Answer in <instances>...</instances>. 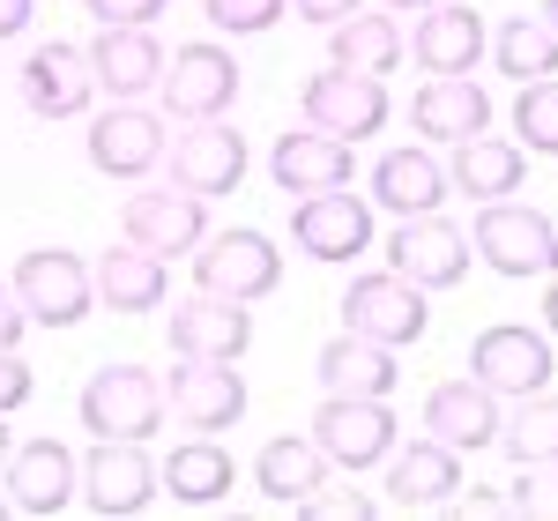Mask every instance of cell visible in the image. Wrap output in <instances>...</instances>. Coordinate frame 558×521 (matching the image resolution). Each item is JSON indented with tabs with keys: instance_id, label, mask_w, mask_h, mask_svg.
Returning a JSON list of instances; mask_svg holds the SVG:
<instances>
[{
	"instance_id": "36",
	"label": "cell",
	"mask_w": 558,
	"mask_h": 521,
	"mask_svg": "<svg viewBox=\"0 0 558 521\" xmlns=\"http://www.w3.org/2000/svg\"><path fill=\"white\" fill-rule=\"evenodd\" d=\"M202 15L223 38H254V31H276L291 15V0H202Z\"/></svg>"
},
{
	"instance_id": "12",
	"label": "cell",
	"mask_w": 558,
	"mask_h": 521,
	"mask_svg": "<svg viewBox=\"0 0 558 521\" xmlns=\"http://www.w3.org/2000/svg\"><path fill=\"white\" fill-rule=\"evenodd\" d=\"M387 268L410 276L417 291H454V283L470 276V231L447 223L439 209H432V217H402L395 239H387Z\"/></svg>"
},
{
	"instance_id": "15",
	"label": "cell",
	"mask_w": 558,
	"mask_h": 521,
	"mask_svg": "<svg viewBox=\"0 0 558 521\" xmlns=\"http://www.w3.org/2000/svg\"><path fill=\"white\" fill-rule=\"evenodd\" d=\"M165 112H142V105H105L97 120H89V165L105 179H149L165 165Z\"/></svg>"
},
{
	"instance_id": "46",
	"label": "cell",
	"mask_w": 558,
	"mask_h": 521,
	"mask_svg": "<svg viewBox=\"0 0 558 521\" xmlns=\"http://www.w3.org/2000/svg\"><path fill=\"white\" fill-rule=\"evenodd\" d=\"M8 447H15V439H8V417H0V462H8Z\"/></svg>"
},
{
	"instance_id": "40",
	"label": "cell",
	"mask_w": 558,
	"mask_h": 521,
	"mask_svg": "<svg viewBox=\"0 0 558 521\" xmlns=\"http://www.w3.org/2000/svg\"><path fill=\"white\" fill-rule=\"evenodd\" d=\"M23 328H31V313H23V299H15V283H0V350L23 343Z\"/></svg>"
},
{
	"instance_id": "3",
	"label": "cell",
	"mask_w": 558,
	"mask_h": 521,
	"mask_svg": "<svg viewBox=\"0 0 558 521\" xmlns=\"http://www.w3.org/2000/svg\"><path fill=\"white\" fill-rule=\"evenodd\" d=\"M313 447L328 455V470H350V477L380 470L387 455H395V410H387V395H320Z\"/></svg>"
},
{
	"instance_id": "47",
	"label": "cell",
	"mask_w": 558,
	"mask_h": 521,
	"mask_svg": "<svg viewBox=\"0 0 558 521\" xmlns=\"http://www.w3.org/2000/svg\"><path fill=\"white\" fill-rule=\"evenodd\" d=\"M544 23H551V31H558V0H544Z\"/></svg>"
},
{
	"instance_id": "19",
	"label": "cell",
	"mask_w": 558,
	"mask_h": 521,
	"mask_svg": "<svg viewBox=\"0 0 558 521\" xmlns=\"http://www.w3.org/2000/svg\"><path fill=\"white\" fill-rule=\"evenodd\" d=\"M350 149H357V142H343V134L291 128V134H276V149H268V179H276L291 202L328 194V186H350V172H357V157H350Z\"/></svg>"
},
{
	"instance_id": "24",
	"label": "cell",
	"mask_w": 558,
	"mask_h": 521,
	"mask_svg": "<svg viewBox=\"0 0 558 521\" xmlns=\"http://www.w3.org/2000/svg\"><path fill=\"white\" fill-rule=\"evenodd\" d=\"M410 128L417 142H470V134L492 128V97L476 89V75H432L417 97H410Z\"/></svg>"
},
{
	"instance_id": "33",
	"label": "cell",
	"mask_w": 558,
	"mask_h": 521,
	"mask_svg": "<svg viewBox=\"0 0 558 521\" xmlns=\"http://www.w3.org/2000/svg\"><path fill=\"white\" fill-rule=\"evenodd\" d=\"M492 60L514 75V83H536V75H558V31L544 15H507L492 31Z\"/></svg>"
},
{
	"instance_id": "42",
	"label": "cell",
	"mask_w": 558,
	"mask_h": 521,
	"mask_svg": "<svg viewBox=\"0 0 558 521\" xmlns=\"http://www.w3.org/2000/svg\"><path fill=\"white\" fill-rule=\"evenodd\" d=\"M31 15H38V0H0V38H23Z\"/></svg>"
},
{
	"instance_id": "45",
	"label": "cell",
	"mask_w": 558,
	"mask_h": 521,
	"mask_svg": "<svg viewBox=\"0 0 558 521\" xmlns=\"http://www.w3.org/2000/svg\"><path fill=\"white\" fill-rule=\"evenodd\" d=\"M395 15H425V8H439V0H387Z\"/></svg>"
},
{
	"instance_id": "44",
	"label": "cell",
	"mask_w": 558,
	"mask_h": 521,
	"mask_svg": "<svg viewBox=\"0 0 558 521\" xmlns=\"http://www.w3.org/2000/svg\"><path fill=\"white\" fill-rule=\"evenodd\" d=\"M544 336H558V268H551V283H544Z\"/></svg>"
},
{
	"instance_id": "5",
	"label": "cell",
	"mask_w": 558,
	"mask_h": 521,
	"mask_svg": "<svg viewBox=\"0 0 558 521\" xmlns=\"http://www.w3.org/2000/svg\"><path fill=\"white\" fill-rule=\"evenodd\" d=\"M157 97H165V120L194 128V120H223L239 105V60L223 45H179L165 52V75H157Z\"/></svg>"
},
{
	"instance_id": "9",
	"label": "cell",
	"mask_w": 558,
	"mask_h": 521,
	"mask_svg": "<svg viewBox=\"0 0 558 521\" xmlns=\"http://www.w3.org/2000/svg\"><path fill=\"white\" fill-rule=\"evenodd\" d=\"M343 328L402 350L432 328V305H425V291H417L410 276H395V268H387V276H350L343 283Z\"/></svg>"
},
{
	"instance_id": "34",
	"label": "cell",
	"mask_w": 558,
	"mask_h": 521,
	"mask_svg": "<svg viewBox=\"0 0 558 521\" xmlns=\"http://www.w3.org/2000/svg\"><path fill=\"white\" fill-rule=\"evenodd\" d=\"M499 447L514 462H558V395H521L514 417H499Z\"/></svg>"
},
{
	"instance_id": "1",
	"label": "cell",
	"mask_w": 558,
	"mask_h": 521,
	"mask_svg": "<svg viewBox=\"0 0 558 521\" xmlns=\"http://www.w3.org/2000/svg\"><path fill=\"white\" fill-rule=\"evenodd\" d=\"M470 254L492 268V276H514V283H536L558 268V223L529 202H476V231H470Z\"/></svg>"
},
{
	"instance_id": "43",
	"label": "cell",
	"mask_w": 558,
	"mask_h": 521,
	"mask_svg": "<svg viewBox=\"0 0 558 521\" xmlns=\"http://www.w3.org/2000/svg\"><path fill=\"white\" fill-rule=\"evenodd\" d=\"M499 507H507V492H499V484H476V492H470V514H499Z\"/></svg>"
},
{
	"instance_id": "26",
	"label": "cell",
	"mask_w": 558,
	"mask_h": 521,
	"mask_svg": "<svg viewBox=\"0 0 558 521\" xmlns=\"http://www.w3.org/2000/svg\"><path fill=\"white\" fill-rule=\"evenodd\" d=\"M172 260L142 254L128 239H112L105 254L89 260V276H97V305H112V313H157V305L172 299V276H165Z\"/></svg>"
},
{
	"instance_id": "41",
	"label": "cell",
	"mask_w": 558,
	"mask_h": 521,
	"mask_svg": "<svg viewBox=\"0 0 558 521\" xmlns=\"http://www.w3.org/2000/svg\"><path fill=\"white\" fill-rule=\"evenodd\" d=\"M291 8H299V23H328V31H336V23H343V15H357L365 0H291Z\"/></svg>"
},
{
	"instance_id": "25",
	"label": "cell",
	"mask_w": 558,
	"mask_h": 521,
	"mask_svg": "<svg viewBox=\"0 0 558 521\" xmlns=\"http://www.w3.org/2000/svg\"><path fill=\"white\" fill-rule=\"evenodd\" d=\"M447 194H454V186H447V165L425 157L417 142L373 157V209H387V217H432Z\"/></svg>"
},
{
	"instance_id": "4",
	"label": "cell",
	"mask_w": 558,
	"mask_h": 521,
	"mask_svg": "<svg viewBox=\"0 0 558 521\" xmlns=\"http://www.w3.org/2000/svg\"><path fill=\"white\" fill-rule=\"evenodd\" d=\"M8 283H15V299H23V313L38 328H75V320H89V305H97L89 260L68 254V246H31V254L15 260Z\"/></svg>"
},
{
	"instance_id": "30",
	"label": "cell",
	"mask_w": 558,
	"mask_h": 521,
	"mask_svg": "<svg viewBox=\"0 0 558 521\" xmlns=\"http://www.w3.org/2000/svg\"><path fill=\"white\" fill-rule=\"evenodd\" d=\"M254 484H260V499H276V507H305L328 484V455L313 447V433H276L254 455Z\"/></svg>"
},
{
	"instance_id": "22",
	"label": "cell",
	"mask_w": 558,
	"mask_h": 521,
	"mask_svg": "<svg viewBox=\"0 0 558 521\" xmlns=\"http://www.w3.org/2000/svg\"><path fill=\"white\" fill-rule=\"evenodd\" d=\"M387 470V499L395 507H447V499H462V447H447V439H395V455L380 462Z\"/></svg>"
},
{
	"instance_id": "10",
	"label": "cell",
	"mask_w": 558,
	"mask_h": 521,
	"mask_svg": "<svg viewBox=\"0 0 558 521\" xmlns=\"http://www.w3.org/2000/svg\"><path fill=\"white\" fill-rule=\"evenodd\" d=\"M470 380L476 388H492L499 402L507 395H536L551 388V336H536L529 320H499V328H484L470 343Z\"/></svg>"
},
{
	"instance_id": "6",
	"label": "cell",
	"mask_w": 558,
	"mask_h": 521,
	"mask_svg": "<svg viewBox=\"0 0 558 521\" xmlns=\"http://www.w3.org/2000/svg\"><path fill=\"white\" fill-rule=\"evenodd\" d=\"M194 283L216 291V299L254 305L283 283V246H276L268 231H246V223H239V231H216V239L194 246Z\"/></svg>"
},
{
	"instance_id": "37",
	"label": "cell",
	"mask_w": 558,
	"mask_h": 521,
	"mask_svg": "<svg viewBox=\"0 0 558 521\" xmlns=\"http://www.w3.org/2000/svg\"><path fill=\"white\" fill-rule=\"evenodd\" d=\"M507 507L514 514H551L558 521V462H521L507 484Z\"/></svg>"
},
{
	"instance_id": "18",
	"label": "cell",
	"mask_w": 558,
	"mask_h": 521,
	"mask_svg": "<svg viewBox=\"0 0 558 521\" xmlns=\"http://www.w3.org/2000/svg\"><path fill=\"white\" fill-rule=\"evenodd\" d=\"M15 89H23V105H31V120H75V112H89V97H97V75H89L83 45L60 38V45H38V52L23 60Z\"/></svg>"
},
{
	"instance_id": "38",
	"label": "cell",
	"mask_w": 558,
	"mask_h": 521,
	"mask_svg": "<svg viewBox=\"0 0 558 521\" xmlns=\"http://www.w3.org/2000/svg\"><path fill=\"white\" fill-rule=\"evenodd\" d=\"M31 388H38V373L23 365V350H0V417H15L31 402Z\"/></svg>"
},
{
	"instance_id": "11",
	"label": "cell",
	"mask_w": 558,
	"mask_h": 521,
	"mask_svg": "<svg viewBox=\"0 0 558 521\" xmlns=\"http://www.w3.org/2000/svg\"><path fill=\"white\" fill-rule=\"evenodd\" d=\"M165 402H172V417L186 433H231V425L246 417V380H239V365H223V358H172Z\"/></svg>"
},
{
	"instance_id": "17",
	"label": "cell",
	"mask_w": 558,
	"mask_h": 521,
	"mask_svg": "<svg viewBox=\"0 0 558 521\" xmlns=\"http://www.w3.org/2000/svg\"><path fill=\"white\" fill-rule=\"evenodd\" d=\"M157 462L142 455V439H97L83 455V507L89 514H142L157 499Z\"/></svg>"
},
{
	"instance_id": "48",
	"label": "cell",
	"mask_w": 558,
	"mask_h": 521,
	"mask_svg": "<svg viewBox=\"0 0 558 521\" xmlns=\"http://www.w3.org/2000/svg\"><path fill=\"white\" fill-rule=\"evenodd\" d=\"M0 514H8V492H0Z\"/></svg>"
},
{
	"instance_id": "7",
	"label": "cell",
	"mask_w": 558,
	"mask_h": 521,
	"mask_svg": "<svg viewBox=\"0 0 558 521\" xmlns=\"http://www.w3.org/2000/svg\"><path fill=\"white\" fill-rule=\"evenodd\" d=\"M120 239L157 260H179L209 239V202L186 186H134L128 209H120Z\"/></svg>"
},
{
	"instance_id": "8",
	"label": "cell",
	"mask_w": 558,
	"mask_h": 521,
	"mask_svg": "<svg viewBox=\"0 0 558 521\" xmlns=\"http://www.w3.org/2000/svg\"><path fill=\"white\" fill-rule=\"evenodd\" d=\"M299 112H305V128H320V134H343V142H373V134L387 128V89L380 75H350V68H320V75H305L299 89Z\"/></svg>"
},
{
	"instance_id": "14",
	"label": "cell",
	"mask_w": 558,
	"mask_h": 521,
	"mask_svg": "<svg viewBox=\"0 0 558 521\" xmlns=\"http://www.w3.org/2000/svg\"><path fill=\"white\" fill-rule=\"evenodd\" d=\"M0 492H8L15 514H60L83 492L75 447H60V439H15L8 462H0Z\"/></svg>"
},
{
	"instance_id": "16",
	"label": "cell",
	"mask_w": 558,
	"mask_h": 521,
	"mask_svg": "<svg viewBox=\"0 0 558 521\" xmlns=\"http://www.w3.org/2000/svg\"><path fill=\"white\" fill-rule=\"evenodd\" d=\"M165 172H172V186L202 194V202L239 194V179H246V134L223 128V120H194V128H179V149H165Z\"/></svg>"
},
{
	"instance_id": "21",
	"label": "cell",
	"mask_w": 558,
	"mask_h": 521,
	"mask_svg": "<svg viewBox=\"0 0 558 521\" xmlns=\"http://www.w3.org/2000/svg\"><path fill=\"white\" fill-rule=\"evenodd\" d=\"M89 75H97V97H149L165 75V38L134 23H105L89 38Z\"/></svg>"
},
{
	"instance_id": "35",
	"label": "cell",
	"mask_w": 558,
	"mask_h": 521,
	"mask_svg": "<svg viewBox=\"0 0 558 521\" xmlns=\"http://www.w3.org/2000/svg\"><path fill=\"white\" fill-rule=\"evenodd\" d=\"M514 142H521V149H536V157H558V75L521 83V97H514Z\"/></svg>"
},
{
	"instance_id": "39",
	"label": "cell",
	"mask_w": 558,
	"mask_h": 521,
	"mask_svg": "<svg viewBox=\"0 0 558 521\" xmlns=\"http://www.w3.org/2000/svg\"><path fill=\"white\" fill-rule=\"evenodd\" d=\"M97 23H134V31H157V15L172 8V0H83Z\"/></svg>"
},
{
	"instance_id": "13",
	"label": "cell",
	"mask_w": 558,
	"mask_h": 521,
	"mask_svg": "<svg viewBox=\"0 0 558 521\" xmlns=\"http://www.w3.org/2000/svg\"><path fill=\"white\" fill-rule=\"evenodd\" d=\"M291 246L320 268H343L373 246V202H357L350 186H328V194H305L299 217H291Z\"/></svg>"
},
{
	"instance_id": "20",
	"label": "cell",
	"mask_w": 558,
	"mask_h": 521,
	"mask_svg": "<svg viewBox=\"0 0 558 521\" xmlns=\"http://www.w3.org/2000/svg\"><path fill=\"white\" fill-rule=\"evenodd\" d=\"M165 336H172V358H223V365H239L246 343H254V320H246L239 299L194 291V299H179V313H172Z\"/></svg>"
},
{
	"instance_id": "2",
	"label": "cell",
	"mask_w": 558,
	"mask_h": 521,
	"mask_svg": "<svg viewBox=\"0 0 558 521\" xmlns=\"http://www.w3.org/2000/svg\"><path fill=\"white\" fill-rule=\"evenodd\" d=\"M172 417V402H165V380L149 373V365H97L83 380V425L97 439H149L157 425Z\"/></svg>"
},
{
	"instance_id": "28",
	"label": "cell",
	"mask_w": 558,
	"mask_h": 521,
	"mask_svg": "<svg viewBox=\"0 0 558 521\" xmlns=\"http://www.w3.org/2000/svg\"><path fill=\"white\" fill-rule=\"evenodd\" d=\"M157 484L172 492L179 507H216V499H231V484H239V462L216 447V433H194V439H179L172 455L157 462Z\"/></svg>"
},
{
	"instance_id": "31",
	"label": "cell",
	"mask_w": 558,
	"mask_h": 521,
	"mask_svg": "<svg viewBox=\"0 0 558 521\" xmlns=\"http://www.w3.org/2000/svg\"><path fill=\"white\" fill-rule=\"evenodd\" d=\"M320 388L328 395H395V380H402V365H395V350L373 343V336H336V343L320 350Z\"/></svg>"
},
{
	"instance_id": "29",
	"label": "cell",
	"mask_w": 558,
	"mask_h": 521,
	"mask_svg": "<svg viewBox=\"0 0 558 521\" xmlns=\"http://www.w3.org/2000/svg\"><path fill=\"white\" fill-rule=\"evenodd\" d=\"M425 433L447 439V447H492L499 439V395L476 388V380H439V388L425 395Z\"/></svg>"
},
{
	"instance_id": "23",
	"label": "cell",
	"mask_w": 558,
	"mask_h": 521,
	"mask_svg": "<svg viewBox=\"0 0 558 521\" xmlns=\"http://www.w3.org/2000/svg\"><path fill=\"white\" fill-rule=\"evenodd\" d=\"M417 68L425 75H476V60L492 52V23L476 15V8H454V0H439L417 15Z\"/></svg>"
},
{
	"instance_id": "32",
	"label": "cell",
	"mask_w": 558,
	"mask_h": 521,
	"mask_svg": "<svg viewBox=\"0 0 558 521\" xmlns=\"http://www.w3.org/2000/svg\"><path fill=\"white\" fill-rule=\"evenodd\" d=\"M328 60L336 68H350V75H395L402 60H410V38L395 31V15H373V8H357V15H343L336 23V38H328Z\"/></svg>"
},
{
	"instance_id": "27",
	"label": "cell",
	"mask_w": 558,
	"mask_h": 521,
	"mask_svg": "<svg viewBox=\"0 0 558 521\" xmlns=\"http://www.w3.org/2000/svg\"><path fill=\"white\" fill-rule=\"evenodd\" d=\"M521 179H529L521 142H499L492 128L454 142V157H447V186L470 194V202H507V194H521Z\"/></svg>"
}]
</instances>
